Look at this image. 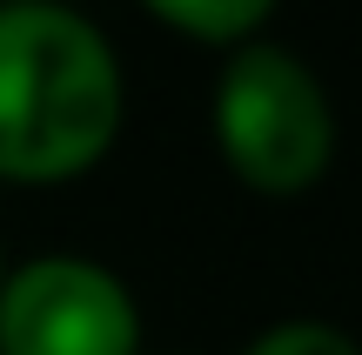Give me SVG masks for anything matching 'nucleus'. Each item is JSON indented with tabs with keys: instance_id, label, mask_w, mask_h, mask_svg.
Listing matches in <instances>:
<instances>
[{
	"instance_id": "39448f33",
	"label": "nucleus",
	"mask_w": 362,
	"mask_h": 355,
	"mask_svg": "<svg viewBox=\"0 0 362 355\" xmlns=\"http://www.w3.org/2000/svg\"><path fill=\"white\" fill-rule=\"evenodd\" d=\"M242 355H362V335H349L342 322H322V315H282L248 335Z\"/></svg>"
},
{
	"instance_id": "7ed1b4c3",
	"label": "nucleus",
	"mask_w": 362,
	"mask_h": 355,
	"mask_svg": "<svg viewBox=\"0 0 362 355\" xmlns=\"http://www.w3.org/2000/svg\"><path fill=\"white\" fill-rule=\"evenodd\" d=\"M0 355H148L141 295L94 255H27L0 282Z\"/></svg>"
},
{
	"instance_id": "f03ea898",
	"label": "nucleus",
	"mask_w": 362,
	"mask_h": 355,
	"mask_svg": "<svg viewBox=\"0 0 362 355\" xmlns=\"http://www.w3.org/2000/svg\"><path fill=\"white\" fill-rule=\"evenodd\" d=\"M208 134H215L228 181L248 188L255 201L315 195L342 148L336 101H329L322 74L296 47H275V40L228 47L215 94H208Z\"/></svg>"
},
{
	"instance_id": "f257e3e1",
	"label": "nucleus",
	"mask_w": 362,
	"mask_h": 355,
	"mask_svg": "<svg viewBox=\"0 0 362 355\" xmlns=\"http://www.w3.org/2000/svg\"><path fill=\"white\" fill-rule=\"evenodd\" d=\"M128 121L121 54L81 7L0 0V188L94 174Z\"/></svg>"
},
{
	"instance_id": "20e7f679",
	"label": "nucleus",
	"mask_w": 362,
	"mask_h": 355,
	"mask_svg": "<svg viewBox=\"0 0 362 355\" xmlns=\"http://www.w3.org/2000/svg\"><path fill=\"white\" fill-rule=\"evenodd\" d=\"M168 34L202 40V47H242V40H262L269 13L282 0H141Z\"/></svg>"
},
{
	"instance_id": "423d86ee",
	"label": "nucleus",
	"mask_w": 362,
	"mask_h": 355,
	"mask_svg": "<svg viewBox=\"0 0 362 355\" xmlns=\"http://www.w3.org/2000/svg\"><path fill=\"white\" fill-rule=\"evenodd\" d=\"M0 282H7V248H0Z\"/></svg>"
}]
</instances>
